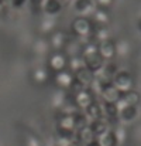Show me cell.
<instances>
[{
    "label": "cell",
    "instance_id": "cell-17",
    "mask_svg": "<svg viewBox=\"0 0 141 146\" xmlns=\"http://www.w3.org/2000/svg\"><path fill=\"white\" fill-rule=\"evenodd\" d=\"M64 4L59 0H44L41 10L47 14V16H56L62 11Z\"/></svg>",
    "mask_w": 141,
    "mask_h": 146
},
{
    "label": "cell",
    "instance_id": "cell-4",
    "mask_svg": "<svg viewBox=\"0 0 141 146\" xmlns=\"http://www.w3.org/2000/svg\"><path fill=\"white\" fill-rule=\"evenodd\" d=\"M96 46H97V52L102 55V58L104 61H111L117 55L116 41L113 38H106L103 41H99V43H96Z\"/></svg>",
    "mask_w": 141,
    "mask_h": 146
},
{
    "label": "cell",
    "instance_id": "cell-15",
    "mask_svg": "<svg viewBox=\"0 0 141 146\" xmlns=\"http://www.w3.org/2000/svg\"><path fill=\"white\" fill-rule=\"evenodd\" d=\"M83 113L86 115V118L89 121H94V119H99L103 116V109H102V104L97 101V99H93L85 109H83Z\"/></svg>",
    "mask_w": 141,
    "mask_h": 146
},
{
    "label": "cell",
    "instance_id": "cell-14",
    "mask_svg": "<svg viewBox=\"0 0 141 146\" xmlns=\"http://www.w3.org/2000/svg\"><path fill=\"white\" fill-rule=\"evenodd\" d=\"M89 128H91V131L93 132L94 136L99 138V136H102L103 133H106L107 131H110L111 125H110L109 121H106V119L102 116V118H99V119L91 121V122H89Z\"/></svg>",
    "mask_w": 141,
    "mask_h": 146
},
{
    "label": "cell",
    "instance_id": "cell-7",
    "mask_svg": "<svg viewBox=\"0 0 141 146\" xmlns=\"http://www.w3.org/2000/svg\"><path fill=\"white\" fill-rule=\"evenodd\" d=\"M73 82V74L68 71L66 68L58 72H54V84L59 90H69Z\"/></svg>",
    "mask_w": 141,
    "mask_h": 146
},
{
    "label": "cell",
    "instance_id": "cell-25",
    "mask_svg": "<svg viewBox=\"0 0 141 146\" xmlns=\"http://www.w3.org/2000/svg\"><path fill=\"white\" fill-rule=\"evenodd\" d=\"M94 4H96V7L109 10L111 7V4H113V0H94Z\"/></svg>",
    "mask_w": 141,
    "mask_h": 146
},
{
    "label": "cell",
    "instance_id": "cell-1",
    "mask_svg": "<svg viewBox=\"0 0 141 146\" xmlns=\"http://www.w3.org/2000/svg\"><path fill=\"white\" fill-rule=\"evenodd\" d=\"M71 31L78 40H86L85 43L91 41V34L93 31V24L89 17L78 16L71 23Z\"/></svg>",
    "mask_w": 141,
    "mask_h": 146
},
{
    "label": "cell",
    "instance_id": "cell-23",
    "mask_svg": "<svg viewBox=\"0 0 141 146\" xmlns=\"http://www.w3.org/2000/svg\"><path fill=\"white\" fill-rule=\"evenodd\" d=\"M120 68H119V65H117V62H114L113 60L111 61H106L104 62V65H103V68L100 70L104 75H107V77H110L111 80H113V77L116 75V72L119 71Z\"/></svg>",
    "mask_w": 141,
    "mask_h": 146
},
{
    "label": "cell",
    "instance_id": "cell-33",
    "mask_svg": "<svg viewBox=\"0 0 141 146\" xmlns=\"http://www.w3.org/2000/svg\"><path fill=\"white\" fill-rule=\"evenodd\" d=\"M59 1H61L62 4H66V3H72L73 0H59Z\"/></svg>",
    "mask_w": 141,
    "mask_h": 146
},
{
    "label": "cell",
    "instance_id": "cell-5",
    "mask_svg": "<svg viewBox=\"0 0 141 146\" xmlns=\"http://www.w3.org/2000/svg\"><path fill=\"white\" fill-rule=\"evenodd\" d=\"M72 95H73L72 101H73V104H75V106H76L78 109H85L93 99H96V94H94L89 87H88V88H82V90L76 91V92L72 94Z\"/></svg>",
    "mask_w": 141,
    "mask_h": 146
},
{
    "label": "cell",
    "instance_id": "cell-3",
    "mask_svg": "<svg viewBox=\"0 0 141 146\" xmlns=\"http://www.w3.org/2000/svg\"><path fill=\"white\" fill-rule=\"evenodd\" d=\"M113 85L117 87L121 92L133 90L134 88V77L131 75L130 71L126 70H119L116 75L113 77Z\"/></svg>",
    "mask_w": 141,
    "mask_h": 146
},
{
    "label": "cell",
    "instance_id": "cell-26",
    "mask_svg": "<svg viewBox=\"0 0 141 146\" xmlns=\"http://www.w3.org/2000/svg\"><path fill=\"white\" fill-rule=\"evenodd\" d=\"M47 47H48L47 41L44 43V41L41 40V41H37V43L34 44V51H35V52H38V54H43V52L47 50Z\"/></svg>",
    "mask_w": 141,
    "mask_h": 146
},
{
    "label": "cell",
    "instance_id": "cell-16",
    "mask_svg": "<svg viewBox=\"0 0 141 146\" xmlns=\"http://www.w3.org/2000/svg\"><path fill=\"white\" fill-rule=\"evenodd\" d=\"M140 102H141V94L133 88V90L121 92V98H120L119 105H136V106H138Z\"/></svg>",
    "mask_w": 141,
    "mask_h": 146
},
{
    "label": "cell",
    "instance_id": "cell-13",
    "mask_svg": "<svg viewBox=\"0 0 141 146\" xmlns=\"http://www.w3.org/2000/svg\"><path fill=\"white\" fill-rule=\"evenodd\" d=\"M72 3H73V10L78 13V16L89 17L92 11L96 9L94 0H73Z\"/></svg>",
    "mask_w": 141,
    "mask_h": 146
},
{
    "label": "cell",
    "instance_id": "cell-2",
    "mask_svg": "<svg viewBox=\"0 0 141 146\" xmlns=\"http://www.w3.org/2000/svg\"><path fill=\"white\" fill-rule=\"evenodd\" d=\"M68 62V55L62 50H54L47 60V68L51 72H58L66 68Z\"/></svg>",
    "mask_w": 141,
    "mask_h": 146
},
{
    "label": "cell",
    "instance_id": "cell-28",
    "mask_svg": "<svg viewBox=\"0 0 141 146\" xmlns=\"http://www.w3.org/2000/svg\"><path fill=\"white\" fill-rule=\"evenodd\" d=\"M28 3H30V6H31L33 10H41L44 0H28Z\"/></svg>",
    "mask_w": 141,
    "mask_h": 146
},
{
    "label": "cell",
    "instance_id": "cell-18",
    "mask_svg": "<svg viewBox=\"0 0 141 146\" xmlns=\"http://www.w3.org/2000/svg\"><path fill=\"white\" fill-rule=\"evenodd\" d=\"M47 67H37L34 68V71L31 72V81L35 84V85H43L45 84L49 78V72H48Z\"/></svg>",
    "mask_w": 141,
    "mask_h": 146
},
{
    "label": "cell",
    "instance_id": "cell-29",
    "mask_svg": "<svg viewBox=\"0 0 141 146\" xmlns=\"http://www.w3.org/2000/svg\"><path fill=\"white\" fill-rule=\"evenodd\" d=\"M27 146H41V143H40V141L35 136H31L28 139V142H27Z\"/></svg>",
    "mask_w": 141,
    "mask_h": 146
},
{
    "label": "cell",
    "instance_id": "cell-31",
    "mask_svg": "<svg viewBox=\"0 0 141 146\" xmlns=\"http://www.w3.org/2000/svg\"><path fill=\"white\" fill-rule=\"evenodd\" d=\"M85 146H102L100 145V142H99V139L96 138V139H93V141H91L89 143H86Z\"/></svg>",
    "mask_w": 141,
    "mask_h": 146
},
{
    "label": "cell",
    "instance_id": "cell-11",
    "mask_svg": "<svg viewBox=\"0 0 141 146\" xmlns=\"http://www.w3.org/2000/svg\"><path fill=\"white\" fill-rule=\"evenodd\" d=\"M99 95H100L103 102H116V104H119L120 98H121V91L117 87H114L113 84H110V85L104 87L103 90H100Z\"/></svg>",
    "mask_w": 141,
    "mask_h": 146
},
{
    "label": "cell",
    "instance_id": "cell-12",
    "mask_svg": "<svg viewBox=\"0 0 141 146\" xmlns=\"http://www.w3.org/2000/svg\"><path fill=\"white\" fill-rule=\"evenodd\" d=\"M119 121L120 122H133L138 116V106L136 105H119Z\"/></svg>",
    "mask_w": 141,
    "mask_h": 146
},
{
    "label": "cell",
    "instance_id": "cell-9",
    "mask_svg": "<svg viewBox=\"0 0 141 146\" xmlns=\"http://www.w3.org/2000/svg\"><path fill=\"white\" fill-rule=\"evenodd\" d=\"M69 40H71V38H69V36H68L66 31L54 30V31L51 33V37H49V46L54 50H64Z\"/></svg>",
    "mask_w": 141,
    "mask_h": 146
},
{
    "label": "cell",
    "instance_id": "cell-6",
    "mask_svg": "<svg viewBox=\"0 0 141 146\" xmlns=\"http://www.w3.org/2000/svg\"><path fill=\"white\" fill-rule=\"evenodd\" d=\"M93 80H94V74L92 71H89L85 65L81 67L79 70H76L73 72V81L76 84H79L82 88H88L93 84Z\"/></svg>",
    "mask_w": 141,
    "mask_h": 146
},
{
    "label": "cell",
    "instance_id": "cell-32",
    "mask_svg": "<svg viewBox=\"0 0 141 146\" xmlns=\"http://www.w3.org/2000/svg\"><path fill=\"white\" fill-rule=\"evenodd\" d=\"M137 30L141 33V16L138 17V20H137Z\"/></svg>",
    "mask_w": 141,
    "mask_h": 146
},
{
    "label": "cell",
    "instance_id": "cell-24",
    "mask_svg": "<svg viewBox=\"0 0 141 146\" xmlns=\"http://www.w3.org/2000/svg\"><path fill=\"white\" fill-rule=\"evenodd\" d=\"M113 132L116 133V136H117V139H119V142L121 143L123 141H126V129L123 128V126H116V128H113Z\"/></svg>",
    "mask_w": 141,
    "mask_h": 146
},
{
    "label": "cell",
    "instance_id": "cell-21",
    "mask_svg": "<svg viewBox=\"0 0 141 146\" xmlns=\"http://www.w3.org/2000/svg\"><path fill=\"white\" fill-rule=\"evenodd\" d=\"M72 118H73V126H75V132L76 131H79V129H83V128H86L88 125H89V119L86 118V115L83 113V112H79V111H76V112H73L72 113Z\"/></svg>",
    "mask_w": 141,
    "mask_h": 146
},
{
    "label": "cell",
    "instance_id": "cell-10",
    "mask_svg": "<svg viewBox=\"0 0 141 146\" xmlns=\"http://www.w3.org/2000/svg\"><path fill=\"white\" fill-rule=\"evenodd\" d=\"M92 24L94 27H104L109 24L110 21V14H109V10L107 9H100V7H96L92 14L89 16Z\"/></svg>",
    "mask_w": 141,
    "mask_h": 146
},
{
    "label": "cell",
    "instance_id": "cell-19",
    "mask_svg": "<svg viewBox=\"0 0 141 146\" xmlns=\"http://www.w3.org/2000/svg\"><path fill=\"white\" fill-rule=\"evenodd\" d=\"M75 139H76L79 143H82V145L85 146L86 143H89L91 141L96 139V136L93 135V132L91 131V128H89V125H88L86 128L79 129V131L75 132Z\"/></svg>",
    "mask_w": 141,
    "mask_h": 146
},
{
    "label": "cell",
    "instance_id": "cell-22",
    "mask_svg": "<svg viewBox=\"0 0 141 146\" xmlns=\"http://www.w3.org/2000/svg\"><path fill=\"white\" fill-rule=\"evenodd\" d=\"M81 67H83V60L81 55H73V57H68V62H66V70L71 71L72 74L79 70Z\"/></svg>",
    "mask_w": 141,
    "mask_h": 146
},
{
    "label": "cell",
    "instance_id": "cell-30",
    "mask_svg": "<svg viewBox=\"0 0 141 146\" xmlns=\"http://www.w3.org/2000/svg\"><path fill=\"white\" fill-rule=\"evenodd\" d=\"M66 146H83V145H82V143H79L75 138H72V139L68 142V145H66Z\"/></svg>",
    "mask_w": 141,
    "mask_h": 146
},
{
    "label": "cell",
    "instance_id": "cell-27",
    "mask_svg": "<svg viewBox=\"0 0 141 146\" xmlns=\"http://www.w3.org/2000/svg\"><path fill=\"white\" fill-rule=\"evenodd\" d=\"M27 1H28V0H9V3H10V6H11L13 9H21Z\"/></svg>",
    "mask_w": 141,
    "mask_h": 146
},
{
    "label": "cell",
    "instance_id": "cell-20",
    "mask_svg": "<svg viewBox=\"0 0 141 146\" xmlns=\"http://www.w3.org/2000/svg\"><path fill=\"white\" fill-rule=\"evenodd\" d=\"M97 139H99V142H100L102 146H120V142H119L116 133L113 132V129L107 131L106 133H103V135L99 136Z\"/></svg>",
    "mask_w": 141,
    "mask_h": 146
},
{
    "label": "cell",
    "instance_id": "cell-8",
    "mask_svg": "<svg viewBox=\"0 0 141 146\" xmlns=\"http://www.w3.org/2000/svg\"><path fill=\"white\" fill-rule=\"evenodd\" d=\"M102 109H103V118L110 122V125L119 122V104L116 102H102Z\"/></svg>",
    "mask_w": 141,
    "mask_h": 146
}]
</instances>
